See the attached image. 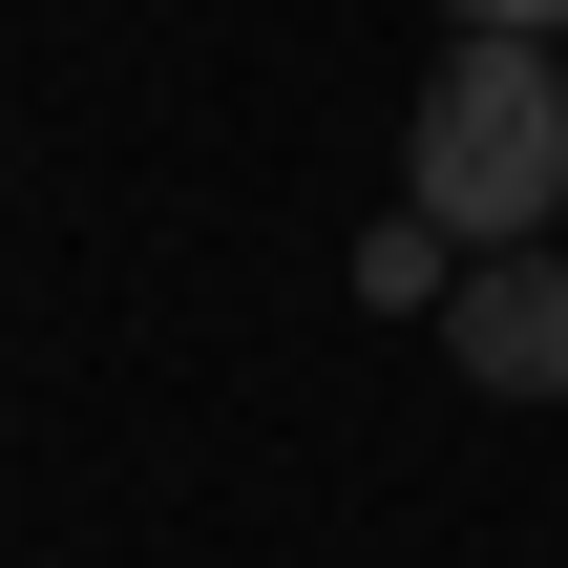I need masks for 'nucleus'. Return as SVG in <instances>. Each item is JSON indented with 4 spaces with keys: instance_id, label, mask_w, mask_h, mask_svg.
I'll return each mask as SVG.
<instances>
[{
    "instance_id": "nucleus-1",
    "label": "nucleus",
    "mask_w": 568,
    "mask_h": 568,
    "mask_svg": "<svg viewBox=\"0 0 568 568\" xmlns=\"http://www.w3.org/2000/svg\"><path fill=\"white\" fill-rule=\"evenodd\" d=\"M400 211H443V232H548V211H568V84L527 63V42H464V63L422 84Z\"/></svg>"
},
{
    "instance_id": "nucleus-2",
    "label": "nucleus",
    "mask_w": 568,
    "mask_h": 568,
    "mask_svg": "<svg viewBox=\"0 0 568 568\" xmlns=\"http://www.w3.org/2000/svg\"><path fill=\"white\" fill-rule=\"evenodd\" d=\"M443 337H464L485 400H568V253H485V274L443 295Z\"/></svg>"
},
{
    "instance_id": "nucleus-3",
    "label": "nucleus",
    "mask_w": 568,
    "mask_h": 568,
    "mask_svg": "<svg viewBox=\"0 0 568 568\" xmlns=\"http://www.w3.org/2000/svg\"><path fill=\"white\" fill-rule=\"evenodd\" d=\"M358 295H379V316H443V211H400V232H358Z\"/></svg>"
},
{
    "instance_id": "nucleus-4",
    "label": "nucleus",
    "mask_w": 568,
    "mask_h": 568,
    "mask_svg": "<svg viewBox=\"0 0 568 568\" xmlns=\"http://www.w3.org/2000/svg\"><path fill=\"white\" fill-rule=\"evenodd\" d=\"M464 21H485V42H548V21H568V0H464Z\"/></svg>"
}]
</instances>
